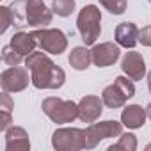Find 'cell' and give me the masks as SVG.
Here are the masks:
<instances>
[{
    "mask_svg": "<svg viewBox=\"0 0 151 151\" xmlns=\"http://www.w3.org/2000/svg\"><path fill=\"white\" fill-rule=\"evenodd\" d=\"M123 123L117 121H100V123H91L86 128V149L96 147L101 140L119 137L123 133Z\"/></svg>",
    "mask_w": 151,
    "mask_h": 151,
    "instance_id": "obj_6",
    "label": "cell"
},
{
    "mask_svg": "<svg viewBox=\"0 0 151 151\" xmlns=\"http://www.w3.org/2000/svg\"><path fill=\"white\" fill-rule=\"evenodd\" d=\"M116 43L123 48H133L139 43V29L132 22H123L116 27Z\"/></svg>",
    "mask_w": 151,
    "mask_h": 151,
    "instance_id": "obj_14",
    "label": "cell"
},
{
    "mask_svg": "<svg viewBox=\"0 0 151 151\" xmlns=\"http://www.w3.org/2000/svg\"><path fill=\"white\" fill-rule=\"evenodd\" d=\"M91 55H93L94 66H98V68H107V66H112V64L119 59L121 50H119V45H117V43L107 41V43L94 45L93 50H91Z\"/></svg>",
    "mask_w": 151,
    "mask_h": 151,
    "instance_id": "obj_9",
    "label": "cell"
},
{
    "mask_svg": "<svg viewBox=\"0 0 151 151\" xmlns=\"http://www.w3.org/2000/svg\"><path fill=\"white\" fill-rule=\"evenodd\" d=\"M121 69L132 80H142L146 75V62L139 52H126L121 60Z\"/></svg>",
    "mask_w": 151,
    "mask_h": 151,
    "instance_id": "obj_12",
    "label": "cell"
},
{
    "mask_svg": "<svg viewBox=\"0 0 151 151\" xmlns=\"http://www.w3.org/2000/svg\"><path fill=\"white\" fill-rule=\"evenodd\" d=\"M139 43H142L144 46H151V25L139 30Z\"/></svg>",
    "mask_w": 151,
    "mask_h": 151,
    "instance_id": "obj_25",
    "label": "cell"
},
{
    "mask_svg": "<svg viewBox=\"0 0 151 151\" xmlns=\"http://www.w3.org/2000/svg\"><path fill=\"white\" fill-rule=\"evenodd\" d=\"M43 112L57 124H66L73 123L78 117V103H75L71 100H62V98H45L41 103Z\"/></svg>",
    "mask_w": 151,
    "mask_h": 151,
    "instance_id": "obj_2",
    "label": "cell"
},
{
    "mask_svg": "<svg viewBox=\"0 0 151 151\" xmlns=\"http://www.w3.org/2000/svg\"><path fill=\"white\" fill-rule=\"evenodd\" d=\"M27 2L29 0H14L9 6L14 27H25L27 25Z\"/></svg>",
    "mask_w": 151,
    "mask_h": 151,
    "instance_id": "obj_19",
    "label": "cell"
},
{
    "mask_svg": "<svg viewBox=\"0 0 151 151\" xmlns=\"http://www.w3.org/2000/svg\"><path fill=\"white\" fill-rule=\"evenodd\" d=\"M146 114H147V117L151 119V103H149V105L146 107Z\"/></svg>",
    "mask_w": 151,
    "mask_h": 151,
    "instance_id": "obj_26",
    "label": "cell"
},
{
    "mask_svg": "<svg viewBox=\"0 0 151 151\" xmlns=\"http://www.w3.org/2000/svg\"><path fill=\"white\" fill-rule=\"evenodd\" d=\"M13 100L9 96V93H2V96H0V130L6 132L11 123H13Z\"/></svg>",
    "mask_w": 151,
    "mask_h": 151,
    "instance_id": "obj_18",
    "label": "cell"
},
{
    "mask_svg": "<svg viewBox=\"0 0 151 151\" xmlns=\"http://www.w3.org/2000/svg\"><path fill=\"white\" fill-rule=\"evenodd\" d=\"M36 41L32 37V34H27V32H16L13 37H11V46L20 52L22 55H30L36 48Z\"/></svg>",
    "mask_w": 151,
    "mask_h": 151,
    "instance_id": "obj_17",
    "label": "cell"
},
{
    "mask_svg": "<svg viewBox=\"0 0 151 151\" xmlns=\"http://www.w3.org/2000/svg\"><path fill=\"white\" fill-rule=\"evenodd\" d=\"M52 146L57 151L86 149V130H80V128H59L52 135Z\"/></svg>",
    "mask_w": 151,
    "mask_h": 151,
    "instance_id": "obj_7",
    "label": "cell"
},
{
    "mask_svg": "<svg viewBox=\"0 0 151 151\" xmlns=\"http://www.w3.org/2000/svg\"><path fill=\"white\" fill-rule=\"evenodd\" d=\"M29 82H32V77H29L27 68L11 66L0 75V86L6 93H20L29 86Z\"/></svg>",
    "mask_w": 151,
    "mask_h": 151,
    "instance_id": "obj_8",
    "label": "cell"
},
{
    "mask_svg": "<svg viewBox=\"0 0 151 151\" xmlns=\"http://www.w3.org/2000/svg\"><path fill=\"white\" fill-rule=\"evenodd\" d=\"M25 66L30 71L32 86L36 89H59L66 82V73L59 68L45 52H32L25 59Z\"/></svg>",
    "mask_w": 151,
    "mask_h": 151,
    "instance_id": "obj_1",
    "label": "cell"
},
{
    "mask_svg": "<svg viewBox=\"0 0 151 151\" xmlns=\"http://www.w3.org/2000/svg\"><path fill=\"white\" fill-rule=\"evenodd\" d=\"M147 87H149V93H151V71H149V75H147Z\"/></svg>",
    "mask_w": 151,
    "mask_h": 151,
    "instance_id": "obj_27",
    "label": "cell"
},
{
    "mask_svg": "<svg viewBox=\"0 0 151 151\" xmlns=\"http://www.w3.org/2000/svg\"><path fill=\"white\" fill-rule=\"evenodd\" d=\"M0 20H2V27H0V32H6L9 29V25H13V18H11V11L7 6H2L0 7Z\"/></svg>",
    "mask_w": 151,
    "mask_h": 151,
    "instance_id": "obj_24",
    "label": "cell"
},
{
    "mask_svg": "<svg viewBox=\"0 0 151 151\" xmlns=\"http://www.w3.org/2000/svg\"><path fill=\"white\" fill-rule=\"evenodd\" d=\"M34 41L37 43V46L43 52H48L52 55H60L66 48H68V37L62 30L59 29H37L34 32H30Z\"/></svg>",
    "mask_w": 151,
    "mask_h": 151,
    "instance_id": "obj_5",
    "label": "cell"
},
{
    "mask_svg": "<svg viewBox=\"0 0 151 151\" xmlns=\"http://www.w3.org/2000/svg\"><path fill=\"white\" fill-rule=\"evenodd\" d=\"M75 6H77L75 0H52V11L62 18H68L75 11Z\"/></svg>",
    "mask_w": 151,
    "mask_h": 151,
    "instance_id": "obj_21",
    "label": "cell"
},
{
    "mask_svg": "<svg viewBox=\"0 0 151 151\" xmlns=\"http://www.w3.org/2000/svg\"><path fill=\"white\" fill-rule=\"evenodd\" d=\"M69 64L73 69L77 71H84L89 68V64L93 62V55H91V50H87L86 46H75L69 53Z\"/></svg>",
    "mask_w": 151,
    "mask_h": 151,
    "instance_id": "obj_16",
    "label": "cell"
},
{
    "mask_svg": "<svg viewBox=\"0 0 151 151\" xmlns=\"http://www.w3.org/2000/svg\"><path fill=\"white\" fill-rule=\"evenodd\" d=\"M103 100H100L98 96L87 94L78 101V119L82 123H94L101 112H103Z\"/></svg>",
    "mask_w": 151,
    "mask_h": 151,
    "instance_id": "obj_11",
    "label": "cell"
},
{
    "mask_svg": "<svg viewBox=\"0 0 151 151\" xmlns=\"http://www.w3.org/2000/svg\"><path fill=\"white\" fill-rule=\"evenodd\" d=\"M149 2H151V0H149Z\"/></svg>",
    "mask_w": 151,
    "mask_h": 151,
    "instance_id": "obj_28",
    "label": "cell"
},
{
    "mask_svg": "<svg viewBox=\"0 0 151 151\" xmlns=\"http://www.w3.org/2000/svg\"><path fill=\"white\" fill-rule=\"evenodd\" d=\"M6 151H29V133L22 126H9L6 132Z\"/></svg>",
    "mask_w": 151,
    "mask_h": 151,
    "instance_id": "obj_13",
    "label": "cell"
},
{
    "mask_svg": "<svg viewBox=\"0 0 151 151\" xmlns=\"http://www.w3.org/2000/svg\"><path fill=\"white\" fill-rule=\"evenodd\" d=\"M100 4L110 14H123L126 11V0H100Z\"/></svg>",
    "mask_w": 151,
    "mask_h": 151,
    "instance_id": "obj_23",
    "label": "cell"
},
{
    "mask_svg": "<svg viewBox=\"0 0 151 151\" xmlns=\"http://www.w3.org/2000/svg\"><path fill=\"white\" fill-rule=\"evenodd\" d=\"M135 96V86L132 78L126 77H117L114 80V84L107 86L101 93V100L105 103V107L109 109H121L124 107L126 100Z\"/></svg>",
    "mask_w": 151,
    "mask_h": 151,
    "instance_id": "obj_4",
    "label": "cell"
},
{
    "mask_svg": "<svg viewBox=\"0 0 151 151\" xmlns=\"http://www.w3.org/2000/svg\"><path fill=\"white\" fill-rule=\"evenodd\" d=\"M2 60L7 64V66H18L22 60H23V55L20 52H16L11 45L4 46L2 48Z\"/></svg>",
    "mask_w": 151,
    "mask_h": 151,
    "instance_id": "obj_22",
    "label": "cell"
},
{
    "mask_svg": "<svg viewBox=\"0 0 151 151\" xmlns=\"http://www.w3.org/2000/svg\"><path fill=\"white\" fill-rule=\"evenodd\" d=\"M137 149V137L133 133H121L119 142L109 146V151H135Z\"/></svg>",
    "mask_w": 151,
    "mask_h": 151,
    "instance_id": "obj_20",
    "label": "cell"
},
{
    "mask_svg": "<svg viewBox=\"0 0 151 151\" xmlns=\"http://www.w3.org/2000/svg\"><path fill=\"white\" fill-rule=\"evenodd\" d=\"M146 117H147L146 109H142L140 105H128L121 112V123L130 130L142 128L146 123Z\"/></svg>",
    "mask_w": 151,
    "mask_h": 151,
    "instance_id": "obj_15",
    "label": "cell"
},
{
    "mask_svg": "<svg viewBox=\"0 0 151 151\" xmlns=\"http://www.w3.org/2000/svg\"><path fill=\"white\" fill-rule=\"evenodd\" d=\"M77 29L86 45H94L101 34V13L96 6H86L77 16Z\"/></svg>",
    "mask_w": 151,
    "mask_h": 151,
    "instance_id": "obj_3",
    "label": "cell"
},
{
    "mask_svg": "<svg viewBox=\"0 0 151 151\" xmlns=\"http://www.w3.org/2000/svg\"><path fill=\"white\" fill-rule=\"evenodd\" d=\"M52 23V11L45 6L43 0H29L27 2V25L46 27Z\"/></svg>",
    "mask_w": 151,
    "mask_h": 151,
    "instance_id": "obj_10",
    "label": "cell"
}]
</instances>
